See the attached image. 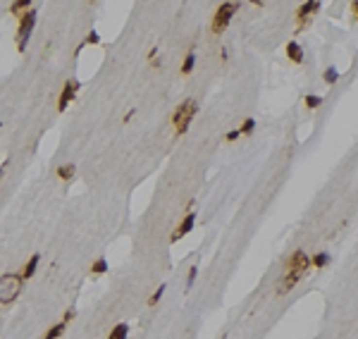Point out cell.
<instances>
[{
	"mask_svg": "<svg viewBox=\"0 0 358 339\" xmlns=\"http://www.w3.org/2000/svg\"><path fill=\"white\" fill-rule=\"evenodd\" d=\"M239 136H241V134H239V129H232V132H227V134H224V141H237V139H239Z\"/></svg>",
	"mask_w": 358,
	"mask_h": 339,
	"instance_id": "obj_25",
	"label": "cell"
},
{
	"mask_svg": "<svg viewBox=\"0 0 358 339\" xmlns=\"http://www.w3.org/2000/svg\"><path fill=\"white\" fill-rule=\"evenodd\" d=\"M77 91H79V82H77V79H67V82H65V86H62V93H60V101H57V110H60V113H62V110H67V105L74 101Z\"/></svg>",
	"mask_w": 358,
	"mask_h": 339,
	"instance_id": "obj_6",
	"label": "cell"
},
{
	"mask_svg": "<svg viewBox=\"0 0 358 339\" xmlns=\"http://www.w3.org/2000/svg\"><path fill=\"white\" fill-rule=\"evenodd\" d=\"M323 77H325V84H330V86H332V84H337V79H339V72H337L334 67H327Z\"/></svg>",
	"mask_w": 358,
	"mask_h": 339,
	"instance_id": "obj_22",
	"label": "cell"
},
{
	"mask_svg": "<svg viewBox=\"0 0 358 339\" xmlns=\"http://www.w3.org/2000/svg\"><path fill=\"white\" fill-rule=\"evenodd\" d=\"M351 10H354V17H356V19H358V0H356V2H354V5H351Z\"/></svg>",
	"mask_w": 358,
	"mask_h": 339,
	"instance_id": "obj_27",
	"label": "cell"
},
{
	"mask_svg": "<svg viewBox=\"0 0 358 339\" xmlns=\"http://www.w3.org/2000/svg\"><path fill=\"white\" fill-rule=\"evenodd\" d=\"M308 268H310V258L303 254L301 249H296L294 254L287 258V263H284V272H308Z\"/></svg>",
	"mask_w": 358,
	"mask_h": 339,
	"instance_id": "obj_5",
	"label": "cell"
},
{
	"mask_svg": "<svg viewBox=\"0 0 358 339\" xmlns=\"http://www.w3.org/2000/svg\"><path fill=\"white\" fill-rule=\"evenodd\" d=\"M127 337H129V325H127V322L115 325L110 330V335H108V339H127Z\"/></svg>",
	"mask_w": 358,
	"mask_h": 339,
	"instance_id": "obj_12",
	"label": "cell"
},
{
	"mask_svg": "<svg viewBox=\"0 0 358 339\" xmlns=\"http://www.w3.org/2000/svg\"><path fill=\"white\" fill-rule=\"evenodd\" d=\"M239 10V2H222L220 7L215 10V15H213V34H222L224 29L229 27V22H232V17H234V12Z\"/></svg>",
	"mask_w": 358,
	"mask_h": 339,
	"instance_id": "obj_3",
	"label": "cell"
},
{
	"mask_svg": "<svg viewBox=\"0 0 358 339\" xmlns=\"http://www.w3.org/2000/svg\"><path fill=\"white\" fill-rule=\"evenodd\" d=\"M34 24H36V10H29L19 17V29H17V48L19 53L27 51V43L31 38V31H34Z\"/></svg>",
	"mask_w": 358,
	"mask_h": 339,
	"instance_id": "obj_4",
	"label": "cell"
},
{
	"mask_svg": "<svg viewBox=\"0 0 358 339\" xmlns=\"http://www.w3.org/2000/svg\"><path fill=\"white\" fill-rule=\"evenodd\" d=\"M57 177L65 179V182H69V179L74 177V165H60V168H57Z\"/></svg>",
	"mask_w": 358,
	"mask_h": 339,
	"instance_id": "obj_19",
	"label": "cell"
},
{
	"mask_svg": "<svg viewBox=\"0 0 358 339\" xmlns=\"http://www.w3.org/2000/svg\"><path fill=\"white\" fill-rule=\"evenodd\" d=\"M196 113H198V105H196L193 98L182 101V103L174 108V113H172V124H174V134H177V136H182V134L189 129V124H191V119L196 117Z\"/></svg>",
	"mask_w": 358,
	"mask_h": 339,
	"instance_id": "obj_1",
	"label": "cell"
},
{
	"mask_svg": "<svg viewBox=\"0 0 358 339\" xmlns=\"http://www.w3.org/2000/svg\"><path fill=\"white\" fill-rule=\"evenodd\" d=\"M132 117H134V110H129V113L124 115V117H122V122H129V119H132Z\"/></svg>",
	"mask_w": 358,
	"mask_h": 339,
	"instance_id": "obj_26",
	"label": "cell"
},
{
	"mask_svg": "<svg viewBox=\"0 0 358 339\" xmlns=\"http://www.w3.org/2000/svg\"><path fill=\"white\" fill-rule=\"evenodd\" d=\"M287 57H289L291 62H296V65L303 62V51L296 41H289V43H287Z\"/></svg>",
	"mask_w": 358,
	"mask_h": 339,
	"instance_id": "obj_10",
	"label": "cell"
},
{
	"mask_svg": "<svg viewBox=\"0 0 358 339\" xmlns=\"http://www.w3.org/2000/svg\"><path fill=\"white\" fill-rule=\"evenodd\" d=\"M65 327H67V322H65V320H60L57 325H53V327H51V330L43 335V339H57L60 335H62V332H65Z\"/></svg>",
	"mask_w": 358,
	"mask_h": 339,
	"instance_id": "obj_15",
	"label": "cell"
},
{
	"mask_svg": "<svg viewBox=\"0 0 358 339\" xmlns=\"http://www.w3.org/2000/svg\"><path fill=\"white\" fill-rule=\"evenodd\" d=\"M163 294H165V284H160V287H158V289L148 296V306H158V301L163 299Z\"/></svg>",
	"mask_w": 358,
	"mask_h": 339,
	"instance_id": "obj_21",
	"label": "cell"
},
{
	"mask_svg": "<svg viewBox=\"0 0 358 339\" xmlns=\"http://www.w3.org/2000/svg\"><path fill=\"white\" fill-rule=\"evenodd\" d=\"M253 129H256V119H253V117H248V119H244V124L239 127V134H241V136H251V134H253Z\"/></svg>",
	"mask_w": 358,
	"mask_h": 339,
	"instance_id": "obj_18",
	"label": "cell"
},
{
	"mask_svg": "<svg viewBox=\"0 0 358 339\" xmlns=\"http://www.w3.org/2000/svg\"><path fill=\"white\" fill-rule=\"evenodd\" d=\"M108 272V260L105 258H98L93 265H91V275H105Z\"/></svg>",
	"mask_w": 358,
	"mask_h": 339,
	"instance_id": "obj_16",
	"label": "cell"
},
{
	"mask_svg": "<svg viewBox=\"0 0 358 339\" xmlns=\"http://www.w3.org/2000/svg\"><path fill=\"white\" fill-rule=\"evenodd\" d=\"M38 260H41L38 254H34L27 260V265H24V270H22V277H24V280H31V277H34V272H36V268H38Z\"/></svg>",
	"mask_w": 358,
	"mask_h": 339,
	"instance_id": "obj_11",
	"label": "cell"
},
{
	"mask_svg": "<svg viewBox=\"0 0 358 339\" xmlns=\"http://www.w3.org/2000/svg\"><path fill=\"white\" fill-rule=\"evenodd\" d=\"M320 105H323V96H313V93L306 96V108H308V110H315V108H320Z\"/></svg>",
	"mask_w": 358,
	"mask_h": 339,
	"instance_id": "obj_20",
	"label": "cell"
},
{
	"mask_svg": "<svg viewBox=\"0 0 358 339\" xmlns=\"http://www.w3.org/2000/svg\"><path fill=\"white\" fill-rule=\"evenodd\" d=\"M196 275H198V268H196V265H191V268H189V277H187V287H191V284H193Z\"/></svg>",
	"mask_w": 358,
	"mask_h": 339,
	"instance_id": "obj_24",
	"label": "cell"
},
{
	"mask_svg": "<svg viewBox=\"0 0 358 339\" xmlns=\"http://www.w3.org/2000/svg\"><path fill=\"white\" fill-rule=\"evenodd\" d=\"M2 168H5V163H2V165H0V177H2Z\"/></svg>",
	"mask_w": 358,
	"mask_h": 339,
	"instance_id": "obj_28",
	"label": "cell"
},
{
	"mask_svg": "<svg viewBox=\"0 0 358 339\" xmlns=\"http://www.w3.org/2000/svg\"><path fill=\"white\" fill-rule=\"evenodd\" d=\"M327 263H330V254H327V251H320V254H315L310 258V265H313V268H325Z\"/></svg>",
	"mask_w": 358,
	"mask_h": 339,
	"instance_id": "obj_14",
	"label": "cell"
},
{
	"mask_svg": "<svg viewBox=\"0 0 358 339\" xmlns=\"http://www.w3.org/2000/svg\"><path fill=\"white\" fill-rule=\"evenodd\" d=\"M193 225H196V213H187V218H184V220L179 222V227L172 232L170 241H179V239H184V237L193 229Z\"/></svg>",
	"mask_w": 358,
	"mask_h": 339,
	"instance_id": "obj_9",
	"label": "cell"
},
{
	"mask_svg": "<svg viewBox=\"0 0 358 339\" xmlns=\"http://www.w3.org/2000/svg\"><path fill=\"white\" fill-rule=\"evenodd\" d=\"M318 10H320V2H318V0H308V2H303L301 7L296 10V22H299V27H306L308 19L313 17V12H318Z\"/></svg>",
	"mask_w": 358,
	"mask_h": 339,
	"instance_id": "obj_8",
	"label": "cell"
},
{
	"mask_svg": "<svg viewBox=\"0 0 358 339\" xmlns=\"http://www.w3.org/2000/svg\"><path fill=\"white\" fill-rule=\"evenodd\" d=\"M101 43V36L96 34V31H91L88 36H86V41H84V46H98Z\"/></svg>",
	"mask_w": 358,
	"mask_h": 339,
	"instance_id": "obj_23",
	"label": "cell"
},
{
	"mask_svg": "<svg viewBox=\"0 0 358 339\" xmlns=\"http://www.w3.org/2000/svg\"><path fill=\"white\" fill-rule=\"evenodd\" d=\"M193 65H196V53H187L184 62H182V74H191Z\"/></svg>",
	"mask_w": 358,
	"mask_h": 339,
	"instance_id": "obj_17",
	"label": "cell"
},
{
	"mask_svg": "<svg viewBox=\"0 0 358 339\" xmlns=\"http://www.w3.org/2000/svg\"><path fill=\"white\" fill-rule=\"evenodd\" d=\"M29 10H31V2H29V0H17V2L10 5V12H12V15H24Z\"/></svg>",
	"mask_w": 358,
	"mask_h": 339,
	"instance_id": "obj_13",
	"label": "cell"
},
{
	"mask_svg": "<svg viewBox=\"0 0 358 339\" xmlns=\"http://www.w3.org/2000/svg\"><path fill=\"white\" fill-rule=\"evenodd\" d=\"M301 277H303V272H284V277L279 280V284H277V289H275V294L277 296H284V294H289L296 284L301 282Z\"/></svg>",
	"mask_w": 358,
	"mask_h": 339,
	"instance_id": "obj_7",
	"label": "cell"
},
{
	"mask_svg": "<svg viewBox=\"0 0 358 339\" xmlns=\"http://www.w3.org/2000/svg\"><path fill=\"white\" fill-rule=\"evenodd\" d=\"M22 284H24L22 272H5V275H0V306L12 304L19 296Z\"/></svg>",
	"mask_w": 358,
	"mask_h": 339,
	"instance_id": "obj_2",
	"label": "cell"
}]
</instances>
